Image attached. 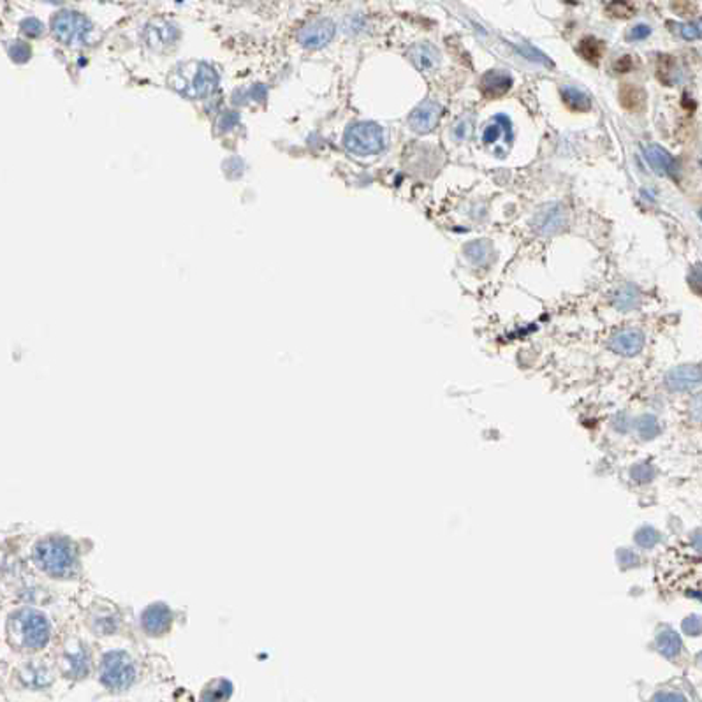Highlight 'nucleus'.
Here are the masks:
<instances>
[{"instance_id": "36", "label": "nucleus", "mask_w": 702, "mask_h": 702, "mask_svg": "<svg viewBox=\"0 0 702 702\" xmlns=\"http://www.w3.org/2000/svg\"><path fill=\"white\" fill-rule=\"evenodd\" d=\"M21 31L23 33H27L28 37H39L43 33V23L36 18H27V20L21 23Z\"/></svg>"}, {"instance_id": "19", "label": "nucleus", "mask_w": 702, "mask_h": 702, "mask_svg": "<svg viewBox=\"0 0 702 702\" xmlns=\"http://www.w3.org/2000/svg\"><path fill=\"white\" fill-rule=\"evenodd\" d=\"M512 87V76L504 70H489L482 76L481 90L488 97H500L505 95Z\"/></svg>"}, {"instance_id": "37", "label": "nucleus", "mask_w": 702, "mask_h": 702, "mask_svg": "<svg viewBox=\"0 0 702 702\" xmlns=\"http://www.w3.org/2000/svg\"><path fill=\"white\" fill-rule=\"evenodd\" d=\"M688 284L696 292H702V265L693 266L692 270H690Z\"/></svg>"}, {"instance_id": "21", "label": "nucleus", "mask_w": 702, "mask_h": 702, "mask_svg": "<svg viewBox=\"0 0 702 702\" xmlns=\"http://www.w3.org/2000/svg\"><path fill=\"white\" fill-rule=\"evenodd\" d=\"M233 692L234 686L228 678H215L203 686L201 701H229Z\"/></svg>"}, {"instance_id": "40", "label": "nucleus", "mask_w": 702, "mask_h": 702, "mask_svg": "<svg viewBox=\"0 0 702 702\" xmlns=\"http://www.w3.org/2000/svg\"><path fill=\"white\" fill-rule=\"evenodd\" d=\"M692 418L696 419V421L702 422V395L697 396V398L693 400V403H692Z\"/></svg>"}, {"instance_id": "10", "label": "nucleus", "mask_w": 702, "mask_h": 702, "mask_svg": "<svg viewBox=\"0 0 702 702\" xmlns=\"http://www.w3.org/2000/svg\"><path fill=\"white\" fill-rule=\"evenodd\" d=\"M14 678H16L20 688L44 690L53 683V669L44 660H25L23 664L16 667Z\"/></svg>"}, {"instance_id": "39", "label": "nucleus", "mask_w": 702, "mask_h": 702, "mask_svg": "<svg viewBox=\"0 0 702 702\" xmlns=\"http://www.w3.org/2000/svg\"><path fill=\"white\" fill-rule=\"evenodd\" d=\"M452 132H454V136L458 137V139H467V137H470L472 132H474V122L462 120L458 125H456Z\"/></svg>"}, {"instance_id": "42", "label": "nucleus", "mask_w": 702, "mask_h": 702, "mask_svg": "<svg viewBox=\"0 0 702 702\" xmlns=\"http://www.w3.org/2000/svg\"><path fill=\"white\" fill-rule=\"evenodd\" d=\"M692 544L697 551L702 553V528L697 530V532L692 535Z\"/></svg>"}, {"instance_id": "29", "label": "nucleus", "mask_w": 702, "mask_h": 702, "mask_svg": "<svg viewBox=\"0 0 702 702\" xmlns=\"http://www.w3.org/2000/svg\"><path fill=\"white\" fill-rule=\"evenodd\" d=\"M676 32H678L679 37H683L685 41L702 39V18H699V20L696 21H690V23L676 25Z\"/></svg>"}, {"instance_id": "24", "label": "nucleus", "mask_w": 702, "mask_h": 702, "mask_svg": "<svg viewBox=\"0 0 702 702\" xmlns=\"http://www.w3.org/2000/svg\"><path fill=\"white\" fill-rule=\"evenodd\" d=\"M562 99L570 110L574 111H590L592 110V99L588 94L575 87L562 88Z\"/></svg>"}, {"instance_id": "22", "label": "nucleus", "mask_w": 702, "mask_h": 702, "mask_svg": "<svg viewBox=\"0 0 702 702\" xmlns=\"http://www.w3.org/2000/svg\"><path fill=\"white\" fill-rule=\"evenodd\" d=\"M656 648L666 659H674L681 652V639L672 629H664L656 637Z\"/></svg>"}, {"instance_id": "27", "label": "nucleus", "mask_w": 702, "mask_h": 702, "mask_svg": "<svg viewBox=\"0 0 702 702\" xmlns=\"http://www.w3.org/2000/svg\"><path fill=\"white\" fill-rule=\"evenodd\" d=\"M619 100L623 102V106L627 110H641V104L644 102V97H642V92L635 87H625L622 90V95H619Z\"/></svg>"}, {"instance_id": "12", "label": "nucleus", "mask_w": 702, "mask_h": 702, "mask_svg": "<svg viewBox=\"0 0 702 702\" xmlns=\"http://www.w3.org/2000/svg\"><path fill=\"white\" fill-rule=\"evenodd\" d=\"M334 23L328 18L310 21L298 32V41L307 50H321L334 37Z\"/></svg>"}, {"instance_id": "4", "label": "nucleus", "mask_w": 702, "mask_h": 702, "mask_svg": "<svg viewBox=\"0 0 702 702\" xmlns=\"http://www.w3.org/2000/svg\"><path fill=\"white\" fill-rule=\"evenodd\" d=\"M173 87L180 94L192 99L208 97L217 88V73L206 64H188L178 67L171 76Z\"/></svg>"}, {"instance_id": "45", "label": "nucleus", "mask_w": 702, "mask_h": 702, "mask_svg": "<svg viewBox=\"0 0 702 702\" xmlns=\"http://www.w3.org/2000/svg\"><path fill=\"white\" fill-rule=\"evenodd\" d=\"M699 215H701V220H702V210L699 211Z\"/></svg>"}, {"instance_id": "17", "label": "nucleus", "mask_w": 702, "mask_h": 702, "mask_svg": "<svg viewBox=\"0 0 702 702\" xmlns=\"http://www.w3.org/2000/svg\"><path fill=\"white\" fill-rule=\"evenodd\" d=\"M463 254L468 261L477 267H488L495 261V247L491 240H472L463 247Z\"/></svg>"}, {"instance_id": "7", "label": "nucleus", "mask_w": 702, "mask_h": 702, "mask_svg": "<svg viewBox=\"0 0 702 702\" xmlns=\"http://www.w3.org/2000/svg\"><path fill=\"white\" fill-rule=\"evenodd\" d=\"M55 37L64 44L83 43L92 31V23L76 11H60L51 21Z\"/></svg>"}, {"instance_id": "43", "label": "nucleus", "mask_w": 702, "mask_h": 702, "mask_svg": "<svg viewBox=\"0 0 702 702\" xmlns=\"http://www.w3.org/2000/svg\"><path fill=\"white\" fill-rule=\"evenodd\" d=\"M655 699H656V701H662V699H674V701H683V699H685V697H683V696H656V697H655Z\"/></svg>"}, {"instance_id": "1", "label": "nucleus", "mask_w": 702, "mask_h": 702, "mask_svg": "<svg viewBox=\"0 0 702 702\" xmlns=\"http://www.w3.org/2000/svg\"><path fill=\"white\" fill-rule=\"evenodd\" d=\"M53 634V622L43 609L21 604L6 615L4 637L11 649L20 655L31 656L44 652L50 646Z\"/></svg>"}, {"instance_id": "15", "label": "nucleus", "mask_w": 702, "mask_h": 702, "mask_svg": "<svg viewBox=\"0 0 702 702\" xmlns=\"http://www.w3.org/2000/svg\"><path fill=\"white\" fill-rule=\"evenodd\" d=\"M609 347L616 354L630 358V356L639 354L642 351V347H644V334L639 331V329H623V331H618L609 340Z\"/></svg>"}, {"instance_id": "11", "label": "nucleus", "mask_w": 702, "mask_h": 702, "mask_svg": "<svg viewBox=\"0 0 702 702\" xmlns=\"http://www.w3.org/2000/svg\"><path fill=\"white\" fill-rule=\"evenodd\" d=\"M568 224V211L562 203H549L538 208L533 215L532 228L535 233L542 236H555L560 234Z\"/></svg>"}, {"instance_id": "5", "label": "nucleus", "mask_w": 702, "mask_h": 702, "mask_svg": "<svg viewBox=\"0 0 702 702\" xmlns=\"http://www.w3.org/2000/svg\"><path fill=\"white\" fill-rule=\"evenodd\" d=\"M57 667L67 679H87L92 671V656L87 642L78 635H69L58 649Z\"/></svg>"}, {"instance_id": "23", "label": "nucleus", "mask_w": 702, "mask_h": 702, "mask_svg": "<svg viewBox=\"0 0 702 702\" xmlns=\"http://www.w3.org/2000/svg\"><path fill=\"white\" fill-rule=\"evenodd\" d=\"M639 303H641V294H639L637 289L630 284L619 287L618 291H616L615 298H612V304L622 312L634 310V308L639 307Z\"/></svg>"}, {"instance_id": "26", "label": "nucleus", "mask_w": 702, "mask_h": 702, "mask_svg": "<svg viewBox=\"0 0 702 702\" xmlns=\"http://www.w3.org/2000/svg\"><path fill=\"white\" fill-rule=\"evenodd\" d=\"M635 428H637V433L641 435V438H644V440L655 438L656 435L660 433L659 419H656L655 415H649V414L641 415V418L637 419V422H635Z\"/></svg>"}, {"instance_id": "46", "label": "nucleus", "mask_w": 702, "mask_h": 702, "mask_svg": "<svg viewBox=\"0 0 702 702\" xmlns=\"http://www.w3.org/2000/svg\"><path fill=\"white\" fill-rule=\"evenodd\" d=\"M699 660H701V664H702V653H701V656H699Z\"/></svg>"}, {"instance_id": "33", "label": "nucleus", "mask_w": 702, "mask_h": 702, "mask_svg": "<svg viewBox=\"0 0 702 702\" xmlns=\"http://www.w3.org/2000/svg\"><path fill=\"white\" fill-rule=\"evenodd\" d=\"M630 474H632L634 481L649 482L653 479V475H655V470H653V467L649 465V463H639V465H635L632 468Z\"/></svg>"}, {"instance_id": "44", "label": "nucleus", "mask_w": 702, "mask_h": 702, "mask_svg": "<svg viewBox=\"0 0 702 702\" xmlns=\"http://www.w3.org/2000/svg\"><path fill=\"white\" fill-rule=\"evenodd\" d=\"M50 2H53V4H62V2H65V0H50Z\"/></svg>"}, {"instance_id": "6", "label": "nucleus", "mask_w": 702, "mask_h": 702, "mask_svg": "<svg viewBox=\"0 0 702 702\" xmlns=\"http://www.w3.org/2000/svg\"><path fill=\"white\" fill-rule=\"evenodd\" d=\"M344 144L351 154L359 157L377 155L384 150V131L375 122H356L345 131Z\"/></svg>"}, {"instance_id": "31", "label": "nucleus", "mask_w": 702, "mask_h": 702, "mask_svg": "<svg viewBox=\"0 0 702 702\" xmlns=\"http://www.w3.org/2000/svg\"><path fill=\"white\" fill-rule=\"evenodd\" d=\"M9 57L16 64H25L31 58V46L25 41H14L9 48Z\"/></svg>"}, {"instance_id": "9", "label": "nucleus", "mask_w": 702, "mask_h": 702, "mask_svg": "<svg viewBox=\"0 0 702 702\" xmlns=\"http://www.w3.org/2000/svg\"><path fill=\"white\" fill-rule=\"evenodd\" d=\"M87 625L95 635H113L120 630L122 616L115 604L99 600L90 605L87 612Z\"/></svg>"}, {"instance_id": "13", "label": "nucleus", "mask_w": 702, "mask_h": 702, "mask_svg": "<svg viewBox=\"0 0 702 702\" xmlns=\"http://www.w3.org/2000/svg\"><path fill=\"white\" fill-rule=\"evenodd\" d=\"M442 115V106L435 100H425L408 117V127L418 134L432 132Z\"/></svg>"}, {"instance_id": "16", "label": "nucleus", "mask_w": 702, "mask_h": 702, "mask_svg": "<svg viewBox=\"0 0 702 702\" xmlns=\"http://www.w3.org/2000/svg\"><path fill=\"white\" fill-rule=\"evenodd\" d=\"M642 151H644L646 161H648V164L652 166L653 171H656L662 176H678V164H676L674 157L667 150H664L662 147H659V144H648Z\"/></svg>"}, {"instance_id": "32", "label": "nucleus", "mask_w": 702, "mask_h": 702, "mask_svg": "<svg viewBox=\"0 0 702 702\" xmlns=\"http://www.w3.org/2000/svg\"><path fill=\"white\" fill-rule=\"evenodd\" d=\"M579 50H581V53L585 55L588 60H597V58H599L600 53H602L600 43L597 39H593V37H588V39L583 41L581 46H579Z\"/></svg>"}, {"instance_id": "28", "label": "nucleus", "mask_w": 702, "mask_h": 702, "mask_svg": "<svg viewBox=\"0 0 702 702\" xmlns=\"http://www.w3.org/2000/svg\"><path fill=\"white\" fill-rule=\"evenodd\" d=\"M634 541H635V544L641 546V548L649 549V548H653V546L659 544V542H660V533L656 532L655 528H649V526H644V528H641V530H637V532H635Z\"/></svg>"}, {"instance_id": "25", "label": "nucleus", "mask_w": 702, "mask_h": 702, "mask_svg": "<svg viewBox=\"0 0 702 702\" xmlns=\"http://www.w3.org/2000/svg\"><path fill=\"white\" fill-rule=\"evenodd\" d=\"M501 129H504L505 134H507V141L511 139V136H512L511 120H509L505 115H499V117H495V124L488 125V127L484 129V134H482V139H484V143H488V144L495 143V141L500 137Z\"/></svg>"}, {"instance_id": "14", "label": "nucleus", "mask_w": 702, "mask_h": 702, "mask_svg": "<svg viewBox=\"0 0 702 702\" xmlns=\"http://www.w3.org/2000/svg\"><path fill=\"white\" fill-rule=\"evenodd\" d=\"M702 384V368L697 365H681L672 368L666 375V385L671 391H692Z\"/></svg>"}, {"instance_id": "18", "label": "nucleus", "mask_w": 702, "mask_h": 702, "mask_svg": "<svg viewBox=\"0 0 702 702\" xmlns=\"http://www.w3.org/2000/svg\"><path fill=\"white\" fill-rule=\"evenodd\" d=\"M408 58L419 70H432L440 64V53L432 43H418L408 50Z\"/></svg>"}, {"instance_id": "8", "label": "nucleus", "mask_w": 702, "mask_h": 702, "mask_svg": "<svg viewBox=\"0 0 702 702\" xmlns=\"http://www.w3.org/2000/svg\"><path fill=\"white\" fill-rule=\"evenodd\" d=\"M174 623V612L166 602H151L139 616V629L147 637H164L171 632Z\"/></svg>"}, {"instance_id": "3", "label": "nucleus", "mask_w": 702, "mask_h": 702, "mask_svg": "<svg viewBox=\"0 0 702 702\" xmlns=\"http://www.w3.org/2000/svg\"><path fill=\"white\" fill-rule=\"evenodd\" d=\"M139 676V666L127 649H107L102 653L97 666V678L100 685L110 692H125L136 683Z\"/></svg>"}, {"instance_id": "38", "label": "nucleus", "mask_w": 702, "mask_h": 702, "mask_svg": "<svg viewBox=\"0 0 702 702\" xmlns=\"http://www.w3.org/2000/svg\"><path fill=\"white\" fill-rule=\"evenodd\" d=\"M649 33H652V28L648 27L646 23H639V25H635V27L630 28V32H629V41H644L646 37H649Z\"/></svg>"}, {"instance_id": "30", "label": "nucleus", "mask_w": 702, "mask_h": 702, "mask_svg": "<svg viewBox=\"0 0 702 702\" xmlns=\"http://www.w3.org/2000/svg\"><path fill=\"white\" fill-rule=\"evenodd\" d=\"M516 50H518L519 53L523 55V57L528 58V60L537 62V64H542V65H546V67H553V62L549 60V58L546 57V55L542 53L541 50H537V48L530 46V44H519V46H516Z\"/></svg>"}, {"instance_id": "41", "label": "nucleus", "mask_w": 702, "mask_h": 702, "mask_svg": "<svg viewBox=\"0 0 702 702\" xmlns=\"http://www.w3.org/2000/svg\"><path fill=\"white\" fill-rule=\"evenodd\" d=\"M619 562H622L623 565H634V563H637V556L630 551H622L619 553Z\"/></svg>"}, {"instance_id": "2", "label": "nucleus", "mask_w": 702, "mask_h": 702, "mask_svg": "<svg viewBox=\"0 0 702 702\" xmlns=\"http://www.w3.org/2000/svg\"><path fill=\"white\" fill-rule=\"evenodd\" d=\"M31 562L37 572L53 581H74L81 575L80 548L64 533H46L31 548Z\"/></svg>"}, {"instance_id": "35", "label": "nucleus", "mask_w": 702, "mask_h": 702, "mask_svg": "<svg viewBox=\"0 0 702 702\" xmlns=\"http://www.w3.org/2000/svg\"><path fill=\"white\" fill-rule=\"evenodd\" d=\"M609 11L618 18H630L635 13L634 7L630 6L629 2H623V0H616V2H612L611 6H609Z\"/></svg>"}, {"instance_id": "20", "label": "nucleus", "mask_w": 702, "mask_h": 702, "mask_svg": "<svg viewBox=\"0 0 702 702\" xmlns=\"http://www.w3.org/2000/svg\"><path fill=\"white\" fill-rule=\"evenodd\" d=\"M178 39V31L171 23H151L147 31V41L151 48H169Z\"/></svg>"}, {"instance_id": "34", "label": "nucleus", "mask_w": 702, "mask_h": 702, "mask_svg": "<svg viewBox=\"0 0 702 702\" xmlns=\"http://www.w3.org/2000/svg\"><path fill=\"white\" fill-rule=\"evenodd\" d=\"M681 629L686 635H701L702 634V616H697V615L688 616L686 619H683Z\"/></svg>"}]
</instances>
